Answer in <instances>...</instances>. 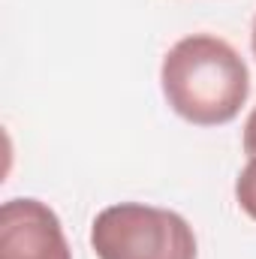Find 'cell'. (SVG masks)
I'll list each match as a JSON object with an SVG mask.
<instances>
[{
  "label": "cell",
  "mask_w": 256,
  "mask_h": 259,
  "mask_svg": "<svg viewBox=\"0 0 256 259\" xmlns=\"http://www.w3.org/2000/svg\"><path fill=\"white\" fill-rule=\"evenodd\" d=\"M160 84L169 109L193 127H223L235 121L250 97L244 58L211 33L178 39L163 58Z\"/></svg>",
  "instance_id": "obj_1"
},
{
  "label": "cell",
  "mask_w": 256,
  "mask_h": 259,
  "mask_svg": "<svg viewBox=\"0 0 256 259\" xmlns=\"http://www.w3.org/2000/svg\"><path fill=\"white\" fill-rule=\"evenodd\" d=\"M97 259H196L193 226L169 208L118 202L103 208L91 226Z\"/></svg>",
  "instance_id": "obj_2"
},
{
  "label": "cell",
  "mask_w": 256,
  "mask_h": 259,
  "mask_svg": "<svg viewBox=\"0 0 256 259\" xmlns=\"http://www.w3.org/2000/svg\"><path fill=\"white\" fill-rule=\"evenodd\" d=\"M0 259H72L61 217L30 196L3 202Z\"/></svg>",
  "instance_id": "obj_3"
},
{
  "label": "cell",
  "mask_w": 256,
  "mask_h": 259,
  "mask_svg": "<svg viewBox=\"0 0 256 259\" xmlns=\"http://www.w3.org/2000/svg\"><path fill=\"white\" fill-rule=\"evenodd\" d=\"M244 154L247 163L235 181V202L250 220H256V109L244 121Z\"/></svg>",
  "instance_id": "obj_4"
},
{
  "label": "cell",
  "mask_w": 256,
  "mask_h": 259,
  "mask_svg": "<svg viewBox=\"0 0 256 259\" xmlns=\"http://www.w3.org/2000/svg\"><path fill=\"white\" fill-rule=\"evenodd\" d=\"M250 49H253V58H256V18H253V33H250Z\"/></svg>",
  "instance_id": "obj_5"
}]
</instances>
